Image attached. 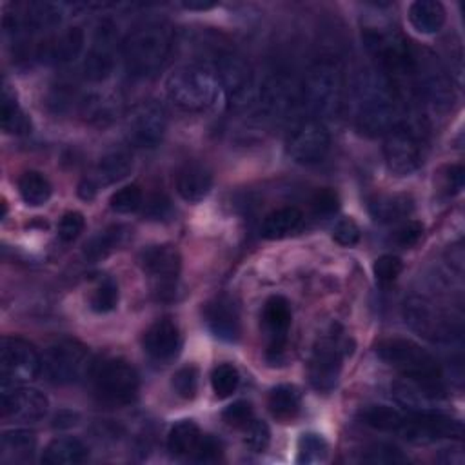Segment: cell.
I'll return each instance as SVG.
<instances>
[{"label": "cell", "instance_id": "1", "mask_svg": "<svg viewBox=\"0 0 465 465\" xmlns=\"http://www.w3.org/2000/svg\"><path fill=\"white\" fill-rule=\"evenodd\" d=\"M403 118L396 84L380 69H365L354 82V124L365 136H385Z\"/></svg>", "mask_w": 465, "mask_h": 465}, {"label": "cell", "instance_id": "2", "mask_svg": "<svg viewBox=\"0 0 465 465\" xmlns=\"http://www.w3.org/2000/svg\"><path fill=\"white\" fill-rule=\"evenodd\" d=\"M173 45L174 33L165 22H143L124 38L120 53L131 76L151 78L162 71Z\"/></svg>", "mask_w": 465, "mask_h": 465}, {"label": "cell", "instance_id": "3", "mask_svg": "<svg viewBox=\"0 0 465 465\" xmlns=\"http://www.w3.org/2000/svg\"><path fill=\"white\" fill-rule=\"evenodd\" d=\"M302 102L314 120H332L340 114L345 96L343 69L336 60H316L305 73Z\"/></svg>", "mask_w": 465, "mask_h": 465}, {"label": "cell", "instance_id": "4", "mask_svg": "<svg viewBox=\"0 0 465 465\" xmlns=\"http://www.w3.org/2000/svg\"><path fill=\"white\" fill-rule=\"evenodd\" d=\"M165 93L176 107L189 113L207 111L223 98L214 69L200 64L180 65L169 73Z\"/></svg>", "mask_w": 465, "mask_h": 465}, {"label": "cell", "instance_id": "5", "mask_svg": "<svg viewBox=\"0 0 465 465\" xmlns=\"http://www.w3.org/2000/svg\"><path fill=\"white\" fill-rule=\"evenodd\" d=\"M376 354L403 378L420 383H441V367L438 360L407 338H387L376 345Z\"/></svg>", "mask_w": 465, "mask_h": 465}, {"label": "cell", "instance_id": "6", "mask_svg": "<svg viewBox=\"0 0 465 465\" xmlns=\"http://www.w3.org/2000/svg\"><path fill=\"white\" fill-rule=\"evenodd\" d=\"M89 381L94 396L111 407H122L131 403L140 387L138 372L134 367L122 358H105L93 361L89 371Z\"/></svg>", "mask_w": 465, "mask_h": 465}, {"label": "cell", "instance_id": "7", "mask_svg": "<svg viewBox=\"0 0 465 465\" xmlns=\"http://www.w3.org/2000/svg\"><path fill=\"white\" fill-rule=\"evenodd\" d=\"M363 42L369 53L378 60V69L392 82L396 78L412 80L414 74V47L407 38L392 27H367Z\"/></svg>", "mask_w": 465, "mask_h": 465}, {"label": "cell", "instance_id": "8", "mask_svg": "<svg viewBox=\"0 0 465 465\" xmlns=\"http://www.w3.org/2000/svg\"><path fill=\"white\" fill-rule=\"evenodd\" d=\"M91 367L93 360L87 347L71 338L53 341L42 356V372L54 385L76 383L89 376Z\"/></svg>", "mask_w": 465, "mask_h": 465}, {"label": "cell", "instance_id": "9", "mask_svg": "<svg viewBox=\"0 0 465 465\" xmlns=\"http://www.w3.org/2000/svg\"><path fill=\"white\" fill-rule=\"evenodd\" d=\"M214 73L231 109L242 111L258 102L254 73L245 58L236 53H222L216 58Z\"/></svg>", "mask_w": 465, "mask_h": 465}, {"label": "cell", "instance_id": "10", "mask_svg": "<svg viewBox=\"0 0 465 465\" xmlns=\"http://www.w3.org/2000/svg\"><path fill=\"white\" fill-rule=\"evenodd\" d=\"M352 352V341L347 336L329 332L318 340L309 360V381L316 391L329 392L334 389L341 361Z\"/></svg>", "mask_w": 465, "mask_h": 465}, {"label": "cell", "instance_id": "11", "mask_svg": "<svg viewBox=\"0 0 465 465\" xmlns=\"http://www.w3.org/2000/svg\"><path fill=\"white\" fill-rule=\"evenodd\" d=\"M423 147L425 142L421 136V127L403 120L385 134V163L394 174L407 176L423 163Z\"/></svg>", "mask_w": 465, "mask_h": 465}, {"label": "cell", "instance_id": "12", "mask_svg": "<svg viewBox=\"0 0 465 465\" xmlns=\"http://www.w3.org/2000/svg\"><path fill=\"white\" fill-rule=\"evenodd\" d=\"M401 312L405 323L432 343H450L458 336L452 318L423 296H409L403 302Z\"/></svg>", "mask_w": 465, "mask_h": 465}, {"label": "cell", "instance_id": "13", "mask_svg": "<svg viewBox=\"0 0 465 465\" xmlns=\"http://www.w3.org/2000/svg\"><path fill=\"white\" fill-rule=\"evenodd\" d=\"M42 372V358L36 349L16 336L0 340V378L2 387L22 385Z\"/></svg>", "mask_w": 465, "mask_h": 465}, {"label": "cell", "instance_id": "14", "mask_svg": "<svg viewBox=\"0 0 465 465\" xmlns=\"http://www.w3.org/2000/svg\"><path fill=\"white\" fill-rule=\"evenodd\" d=\"M398 434L412 443H432L447 438H460L461 423L434 409L407 411Z\"/></svg>", "mask_w": 465, "mask_h": 465}, {"label": "cell", "instance_id": "15", "mask_svg": "<svg viewBox=\"0 0 465 465\" xmlns=\"http://www.w3.org/2000/svg\"><path fill=\"white\" fill-rule=\"evenodd\" d=\"M167 129V113L156 100L136 104L125 116V136L134 147H156Z\"/></svg>", "mask_w": 465, "mask_h": 465}, {"label": "cell", "instance_id": "16", "mask_svg": "<svg viewBox=\"0 0 465 465\" xmlns=\"http://www.w3.org/2000/svg\"><path fill=\"white\" fill-rule=\"evenodd\" d=\"M118 27L113 20H100L96 24L93 44L84 58V76L89 82H105L116 65V45H118Z\"/></svg>", "mask_w": 465, "mask_h": 465}, {"label": "cell", "instance_id": "17", "mask_svg": "<svg viewBox=\"0 0 465 465\" xmlns=\"http://www.w3.org/2000/svg\"><path fill=\"white\" fill-rule=\"evenodd\" d=\"M67 4L64 2H25L15 5L13 15H5L4 27L13 33H36L53 29L62 24L67 15Z\"/></svg>", "mask_w": 465, "mask_h": 465}, {"label": "cell", "instance_id": "18", "mask_svg": "<svg viewBox=\"0 0 465 465\" xmlns=\"http://www.w3.org/2000/svg\"><path fill=\"white\" fill-rule=\"evenodd\" d=\"M331 147V136L323 122L309 118L300 122L287 142L289 156L303 165H312L322 162Z\"/></svg>", "mask_w": 465, "mask_h": 465}, {"label": "cell", "instance_id": "19", "mask_svg": "<svg viewBox=\"0 0 465 465\" xmlns=\"http://www.w3.org/2000/svg\"><path fill=\"white\" fill-rule=\"evenodd\" d=\"M47 411H49V400L38 389L24 387V385L2 387L0 412L4 420L36 423L45 418Z\"/></svg>", "mask_w": 465, "mask_h": 465}, {"label": "cell", "instance_id": "20", "mask_svg": "<svg viewBox=\"0 0 465 465\" xmlns=\"http://www.w3.org/2000/svg\"><path fill=\"white\" fill-rule=\"evenodd\" d=\"M140 265L158 292H169L182 269V256L169 243L149 245L140 252Z\"/></svg>", "mask_w": 465, "mask_h": 465}, {"label": "cell", "instance_id": "21", "mask_svg": "<svg viewBox=\"0 0 465 465\" xmlns=\"http://www.w3.org/2000/svg\"><path fill=\"white\" fill-rule=\"evenodd\" d=\"M85 33L82 27H67L58 35L44 38L36 45V58L44 64L67 65L73 64L84 51Z\"/></svg>", "mask_w": 465, "mask_h": 465}, {"label": "cell", "instance_id": "22", "mask_svg": "<svg viewBox=\"0 0 465 465\" xmlns=\"http://www.w3.org/2000/svg\"><path fill=\"white\" fill-rule=\"evenodd\" d=\"M298 100L294 84L282 73H274L265 78L263 85L258 91L260 109L267 118L278 120L285 118Z\"/></svg>", "mask_w": 465, "mask_h": 465}, {"label": "cell", "instance_id": "23", "mask_svg": "<svg viewBox=\"0 0 465 465\" xmlns=\"http://www.w3.org/2000/svg\"><path fill=\"white\" fill-rule=\"evenodd\" d=\"M203 322L218 340L236 341L240 338V312L229 296H216L207 302L203 307Z\"/></svg>", "mask_w": 465, "mask_h": 465}, {"label": "cell", "instance_id": "24", "mask_svg": "<svg viewBox=\"0 0 465 465\" xmlns=\"http://www.w3.org/2000/svg\"><path fill=\"white\" fill-rule=\"evenodd\" d=\"M262 320L269 336L267 356L278 360V356L283 352L287 332L292 320L289 302L283 296H271L263 305Z\"/></svg>", "mask_w": 465, "mask_h": 465}, {"label": "cell", "instance_id": "25", "mask_svg": "<svg viewBox=\"0 0 465 465\" xmlns=\"http://www.w3.org/2000/svg\"><path fill=\"white\" fill-rule=\"evenodd\" d=\"M143 351L158 361L171 360L180 347V331L171 318H160L149 325L142 340Z\"/></svg>", "mask_w": 465, "mask_h": 465}, {"label": "cell", "instance_id": "26", "mask_svg": "<svg viewBox=\"0 0 465 465\" xmlns=\"http://www.w3.org/2000/svg\"><path fill=\"white\" fill-rule=\"evenodd\" d=\"M213 187V174L202 163H185L176 173V193L189 203L202 202Z\"/></svg>", "mask_w": 465, "mask_h": 465}, {"label": "cell", "instance_id": "27", "mask_svg": "<svg viewBox=\"0 0 465 465\" xmlns=\"http://www.w3.org/2000/svg\"><path fill=\"white\" fill-rule=\"evenodd\" d=\"M412 209H414V202L405 193L378 194L369 202V214L378 223H396V222L407 220Z\"/></svg>", "mask_w": 465, "mask_h": 465}, {"label": "cell", "instance_id": "28", "mask_svg": "<svg viewBox=\"0 0 465 465\" xmlns=\"http://www.w3.org/2000/svg\"><path fill=\"white\" fill-rule=\"evenodd\" d=\"M407 18L421 35H434L445 24V7L436 0H416L409 5Z\"/></svg>", "mask_w": 465, "mask_h": 465}, {"label": "cell", "instance_id": "29", "mask_svg": "<svg viewBox=\"0 0 465 465\" xmlns=\"http://www.w3.org/2000/svg\"><path fill=\"white\" fill-rule=\"evenodd\" d=\"M80 114L94 125H107L118 114V100L109 93H85L78 100Z\"/></svg>", "mask_w": 465, "mask_h": 465}, {"label": "cell", "instance_id": "30", "mask_svg": "<svg viewBox=\"0 0 465 465\" xmlns=\"http://www.w3.org/2000/svg\"><path fill=\"white\" fill-rule=\"evenodd\" d=\"M133 171V156L127 151H111L107 154H104L96 167H94V176H91L94 180V183L100 187L104 185H113L120 180H124L125 176H129Z\"/></svg>", "mask_w": 465, "mask_h": 465}, {"label": "cell", "instance_id": "31", "mask_svg": "<svg viewBox=\"0 0 465 465\" xmlns=\"http://www.w3.org/2000/svg\"><path fill=\"white\" fill-rule=\"evenodd\" d=\"M89 458L87 445L73 436L54 438L44 450L42 461L47 465H64V463H84Z\"/></svg>", "mask_w": 465, "mask_h": 465}, {"label": "cell", "instance_id": "32", "mask_svg": "<svg viewBox=\"0 0 465 465\" xmlns=\"http://www.w3.org/2000/svg\"><path fill=\"white\" fill-rule=\"evenodd\" d=\"M303 222L298 207H280L269 213L262 222V236L267 240H282L294 234Z\"/></svg>", "mask_w": 465, "mask_h": 465}, {"label": "cell", "instance_id": "33", "mask_svg": "<svg viewBox=\"0 0 465 465\" xmlns=\"http://www.w3.org/2000/svg\"><path fill=\"white\" fill-rule=\"evenodd\" d=\"M127 232H129V229L124 225H109V227L98 231L84 245V256L91 262L104 260L105 256H109L113 251H116L125 242Z\"/></svg>", "mask_w": 465, "mask_h": 465}, {"label": "cell", "instance_id": "34", "mask_svg": "<svg viewBox=\"0 0 465 465\" xmlns=\"http://www.w3.org/2000/svg\"><path fill=\"white\" fill-rule=\"evenodd\" d=\"M0 124L7 134H27L31 133V120L18 105L15 93L9 85L2 87V102H0Z\"/></svg>", "mask_w": 465, "mask_h": 465}, {"label": "cell", "instance_id": "35", "mask_svg": "<svg viewBox=\"0 0 465 465\" xmlns=\"http://www.w3.org/2000/svg\"><path fill=\"white\" fill-rule=\"evenodd\" d=\"M200 438V427L193 420H180L169 430L167 449L174 456H193Z\"/></svg>", "mask_w": 465, "mask_h": 465}, {"label": "cell", "instance_id": "36", "mask_svg": "<svg viewBox=\"0 0 465 465\" xmlns=\"http://www.w3.org/2000/svg\"><path fill=\"white\" fill-rule=\"evenodd\" d=\"M2 454L15 461L29 460L36 450V436L27 429H11L4 430L0 438Z\"/></svg>", "mask_w": 465, "mask_h": 465}, {"label": "cell", "instance_id": "37", "mask_svg": "<svg viewBox=\"0 0 465 465\" xmlns=\"http://www.w3.org/2000/svg\"><path fill=\"white\" fill-rule=\"evenodd\" d=\"M267 407L276 420H292L300 411V391L294 385H276L267 396Z\"/></svg>", "mask_w": 465, "mask_h": 465}, {"label": "cell", "instance_id": "38", "mask_svg": "<svg viewBox=\"0 0 465 465\" xmlns=\"http://www.w3.org/2000/svg\"><path fill=\"white\" fill-rule=\"evenodd\" d=\"M51 183L38 171H25L18 178V193L29 207H40L51 198Z\"/></svg>", "mask_w": 465, "mask_h": 465}, {"label": "cell", "instance_id": "39", "mask_svg": "<svg viewBox=\"0 0 465 465\" xmlns=\"http://www.w3.org/2000/svg\"><path fill=\"white\" fill-rule=\"evenodd\" d=\"M360 416H361V421L371 429H376L381 432H398L405 412H400L391 405L378 403V405H367Z\"/></svg>", "mask_w": 465, "mask_h": 465}, {"label": "cell", "instance_id": "40", "mask_svg": "<svg viewBox=\"0 0 465 465\" xmlns=\"http://www.w3.org/2000/svg\"><path fill=\"white\" fill-rule=\"evenodd\" d=\"M329 454L327 441L316 432H303L298 440V463H320L325 461Z\"/></svg>", "mask_w": 465, "mask_h": 465}, {"label": "cell", "instance_id": "41", "mask_svg": "<svg viewBox=\"0 0 465 465\" xmlns=\"http://www.w3.org/2000/svg\"><path fill=\"white\" fill-rule=\"evenodd\" d=\"M89 305L98 314H107L118 305V285L113 278H104L96 283Z\"/></svg>", "mask_w": 465, "mask_h": 465}, {"label": "cell", "instance_id": "42", "mask_svg": "<svg viewBox=\"0 0 465 465\" xmlns=\"http://www.w3.org/2000/svg\"><path fill=\"white\" fill-rule=\"evenodd\" d=\"M109 205L118 214H131L143 205V193L136 183L124 185L111 194Z\"/></svg>", "mask_w": 465, "mask_h": 465}, {"label": "cell", "instance_id": "43", "mask_svg": "<svg viewBox=\"0 0 465 465\" xmlns=\"http://www.w3.org/2000/svg\"><path fill=\"white\" fill-rule=\"evenodd\" d=\"M240 374L231 363H220L211 372V387L218 398H229L238 389Z\"/></svg>", "mask_w": 465, "mask_h": 465}, {"label": "cell", "instance_id": "44", "mask_svg": "<svg viewBox=\"0 0 465 465\" xmlns=\"http://www.w3.org/2000/svg\"><path fill=\"white\" fill-rule=\"evenodd\" d=\"M361 461L378 463V465H401V463H407L409 458L391 443H376L361 454Z\"/></svg>", "mask_w": 465, "mask_h": 465}, {"label": "cell", "instance_id": "45", "mask_svg": "<svg viewBox=\"0 0 465 465\" xmlns=\"http://www.w3.org/2000/svg\"><path fill=\"white\" fill-rule=\"evenodd\" d=\"M171 385L174 392L183 400H193L198 391V369L194 365H185L173 374Z\"/></svg>", "mask_w": 465, "mask_h": 465}, {"label": "cell", "instance_id": "46", "mask_svg": "<svg viewBox=\"0 0 465 465\" xmlns=\"http://www.w3.org/2000/svg\"><path fill=\"white\" fill-rule=\"evenodd\" d=\"M245 445L252 450V452H263L271 441V429L265 421L262 420H251L245 425V436H243Z\"/></svg>", "mask_w": 465, "mask_h": 465}, {"label": "cell", "instance_id": "47", "mask_svg": "<svg viewBox=\"0 0 465 465\" xmlns=\"http://www.w3.org/2000/svg\"><path fill=\"white\" fill-rule=\"evenodd\" d=\"M374 276L381 285L392 283L403 271V262L394 254H381L372 265Z\"/></svg>", "mask_w": 465, "mask_h": 465}, {"label": "cell", "instance_id": "48", "mask_svg": "<svg viewBox=\"0 0 465 465\" xmlns=\"http://www.w3.org/2000/svg\"><path fill=\"white\" fill-rule=\"evenodd\" d=\"M311 207H312V213L318 216V218H329L332 216L338 207H340V198L338 194L329 189V187H323V189H318L312 198H311Z\"/></svg>", "mask_w": 465, "mask_h": 465}, {"label": "cell", "instance_id": "49", "mask_svg": "<svg viewBox=\"0 0 465 465\" xmlns=\"http://www.w3.org/2000/svg\"><path fill=\"white\" fill-rule=\"evenodd\" d=\"M84 227H85V218H84V214L78 213V211H69V213H65V214L60 218L56 232H58V238H60L62 242L69 243V242H74V240L80 236V232L84 231Z\"/></svg>", "mask_w": 465, "mask_h": 465}, {"label": "cell", "instance_id": "50", "mask_svg": "<svg viewBox=\"0 0 465 465\" xmlns=\"http://www.w3.org/2000/svg\"><path fill=\"white\" fill-rule=\"evenodd\" d=\"M222 418L227 425L236 427V429H245V425L252 420V407L249 401L245 400H238L232 401L231 405H227L222 412Z\"/></svg>", "mask_w": 465, "mask_h": 465}, {"label": "cell", "instance_id": "51", "mask_svg": "<svg viewBox=\"0 0 465 465\" xmlns=\"http://www.w3.org/2000/svg\"><path fill=\"white\" fill-rule=\"evenodd\" d=\"M222 456V441L213 434H202L196 450L193 452V460L198 463H214Z\"/></svg>", "mask_w": 465, "mask_h": 465}, {"label": "cell", "instance_id": "52", "mask_svg": "<svg viewBox=\"0 0 465 465\" xmlns=\"http://www.w3.org/2000/svg\"><path fill=\"white\" fill-rule=\"evenodd\" d=\"M332 238L343 247L356 245L360 242V227L352 218H341L332 229Z\"/></svg>", "mask_w": 465, "mask_h": 465}, {"label": "cell", "instance_id": "53", "mask_svg": "<svg viewBox=\"0 0 465 465\" xmlns=\"http://www.w3.org/2000/svg\"><path fill=\"white\" fill-rule=\"evenodd\" d=\"M421 234H423V225L416 220H407L394 231L392 240H394L396 245H400L403 249H409V247H412L420 242Z\"/></svg>", "mask_w": 465, "mask_h": 465}, {"label": "cell", "instance_id": "54", "mask_svg": "<svg viewBox=\"0 0 465 465\" xmlns=\"http://www.w3.org/2000/svg\"><path fill=\"white\" fill-rule=\"evenodd\" d=\"M145 214L153 220H162L171 214V202L163 194H153L145 202Z\"/></svg>", "mask_w": 465, "mask_h": 465}, {"label": "cell", "instance_id": "55", "mask_svg": "<svg viewBox=\"0 0 465 465\" xmlns=\"http://www.w3.org/2000/svg\"><path fill=\"white\" fill-rule=\"evenodd\" d=\"M463 176H465V171L460 163L445 167V171H443V187L447 189L449 194L460 193L463 189Z\"/></svg>", "mask_w": 465, "mask_h": 465}, {"label": "cell", "instance_id": "56", "mask_svg": "<svg viewBox=\"0 0 465 465\" xmlns=\"http://www.w3.org/2000/svg\"><path fill=\"white\" fill-rule=\"evenodd\" d=\"M98 189H100V187L94 183L93 178H84V180L78 183V196H80L82 200H93V198L96 196Z\"/></svg>", "mask_w": 465, "mask_h": 465}, {"label": "cell", "instance_id": "57", "mask_svg": "<svg viewBox=\"0 0 465 465\" xmlns=\"http://www.w3.org/2000/svg\"><path fill=\"white\" fill-rule=\"evenodd\" d=\"M214 5H218V2H211V0H189V2H182L183 9L189 11H205V9H213Z\"/></svg>", "mask_w": 465, "mask_h": 465}]
</instances>
